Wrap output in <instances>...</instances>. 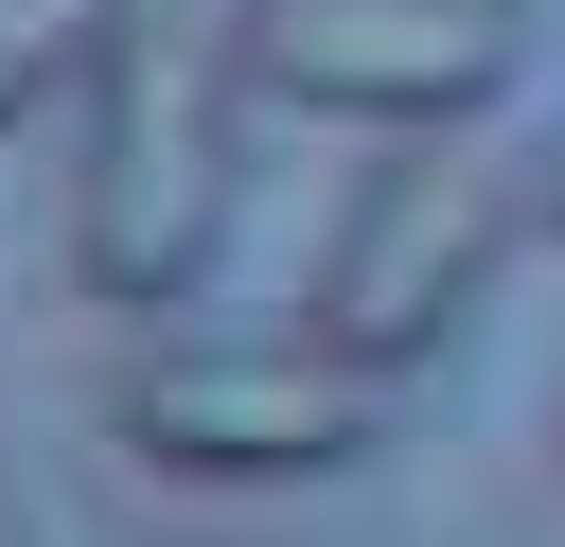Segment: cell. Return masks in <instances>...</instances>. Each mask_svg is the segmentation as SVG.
Segmentation results:
<instances>
[{
	"label": "cell",
	"mask_w": 565,
	"mask_h": 547,
	"mask_svg": "<svg viewBox=\"0 0 565 547\" xmlns=\"http://www.w3.org/2000/svg\"><path fill=\"white\" fill-rule=\"evenodd\" d=\"M71 71H88V18H71V0H0V141H18Z\"/></svg>",
	"instance_id": "cell-5"
},
{
	"label": "cell",
	"mask_w": 565,
	"mask_h": 547,
	"mask_svg": "<svg viewBox=\"0 0 565 547\" xmlns=\"http://www.w3.org/2000/svg\"><path fill=\"white\" fill-rule=\"evenodd\" d=\"M494 247H512V176H494L459 124H424L406 159L353 176V212H335V247H318V335H335L353 371H424V353L459 335V300L494 282Z\"/></svg>",
	"instance_id": "cell-3"
},
{
	"label": "cell",
	"mask_w": 565,
	"mask_h": 547,
	"mask_svg": "<svg viewBox=\"0 0 565 547\" xmlns=\"http://www.w3.org/2000/svg\"><path fill=\"white\" fill-rule=\"evenodd\" d=\"M247 88L424 141L512 88V18L494 0H247Z\"/></svg>",
	"instance_id": "cell-4"
},
{
	"label": "cell",
	"mask_w": 565,
	"mask_h": 547,
	"mask_svg": "<svg viewBox=\"0 0 565 547\" xmlns=\"http://www.w3.org/2000/svg\"><path fill=\"white\" fill-rule=\"evenodd\" d=\"M371 388L388 371H353L318 318L300 335H141L106 371V441L177 494H282V476H353L388 441Z\"/></svg>",
	"instance_id": "cell-2"
},
{
	"label": "cell",
	"mask_w": 565,
	"mask_h": 547,
	"mask_svg": "<svg viewBox=\"0 0 565 547\" xmlns=\"http://www.w3.org/2000/svg\"><path fill=\"white\" fill-rule=\"evenodd\" d=\"M230 124H247V0H88L71 71V282L159 318L194 300L230 229Z\"/></svg>",
	"instance_id": "cell-1"
},
{
	"label": "cell",
	"mask_w": 565,
	"mask_h": 547,
	"mask_svg": "<svg viewBox=\"0 0 565 547\" xmlns=\"http://www.w3.org/2000/svg\"><path fill=\"white\" fill-rule=\"evenodd\" d=\"M530 212H547V229H565V141H547V194H530Z\"/></svg>",
	"instance_id": "cell-6"
}]
</instances>
